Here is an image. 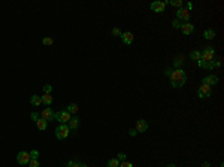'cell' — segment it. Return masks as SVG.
I'll list each match as a JSON object with an SVG mask.
<instances>
[{
  "mask_svg": "<svg viewBox=\"0 0 224 167\" xmlns=\"http://www.w3.org/2000/svg\"><path fill=\"white\" fill-rule=\"evenodd\" d=\"M170 82H172V87L173 88H181L185 85L187 82V73L182 70V69H175L172 70V73H170Z\"/></svg>",
  "mask_w": 224,
  "mask_h": 167,
  "instance_id": "obj_1",
  "label": "cell"
},
{
  "mask_svg": "<svg viewBox=\"0 0 224 167\" xmlns=\"http://www.w3.org/2000/svg\"><path fill=\"white\" fill-rule=\"evenodd\" d=\"M70 118H72V115H70L67 110H58V112H54V119L58 121L60 124H67V122L70 121Z\"/></svg>",
  "mask_w": 224,
  "mask_h": 167,
  "instance_id": "obj_2",
  "label": "cell"
},
{
  "mask_svg": "<svg viewBox=\"0 0 224 167\" xmlns=\"http://www.w3.org/2000/svg\"><path fill=\"white\" fill-rule=\"evenodd\" d=\"M69 127L67 124H60L57 128H55V137L57 139H66L69 136Z\"/></svg>",
  "mask_w": 224,
  "mask_h": 167,
  "instance_id": "obj_3",
  "label": "cell"
},
{
  "mask_svg": "<svg viewBox=\"0 0 224 167\" xmlns=\"http://www.w3.org/2000/svg\"><path fill=\"white\" fill-rule=\"evenodd\" d=\"M202 54V60H205V61H212L214 60V57H215V49H214V46H206L205 49H203V52H200Z\"/></svg>",
  "mask_w": 224,
  "mask_h": 167,
  "instance_id": "obj_4",
  "label": "cell"
},
{
  "mask_svg": "<svg viewBox=\"0 0 224 167\" xmlns=\"http://www.w3.org/2000/svg\"><path fill=\"white\" fill-rule=\"evenodd\" d=\"M190 18H191V14H190L187 9L179 8L176 11V19L179 21H185V23H190Z\"/></svg>",
  "mask_w": 224,
  "mask_h": 167,
  "instance_id": "obj_5",
  "label": "cell"
},
{
  "mask_svg": "<svg viewBox=\"0 0 224 167\" xmlns=\"http://www.w3.org/2000/svg\"><path fill=\"white\" fill-rule=\"evenodd\" d=\"M17 161H18V164H21V166H26V164H28V161H30V154H28V152H26V151L18 152Z\"/></svg>",
  "mask_w": 224,
  "mask_h": 167,
  "instance_id": "obj_6",
  "label": "cell"
},
{
  "mask_svg": "<svg viewBox=\"0 0 224 167\" xmlns=\"http://www.w3.org/2000/svg\"><path fill=\"white\" fill-rule=\"evenodd\" d=\"M151 11L153 12H157V14H160V12H163L164 8H166V5H164V2H158V0H155V2H153L151 3Z\"/></svg>",
  "mask_w": 224,
  "mask_h": 167,
  "instance_id": "obj_7",
  "label": "cell"
},
{
  "mask_svg": "<svg viewBox=\"0 0 224 167\" xmlns=\"http://www.w3.org/2000/svg\"><path fill=\"white\" fill-rule=\"evenodd\" d=\"M41 118H43L45 121H52V119H54V112H52V109L50 108V106L42 109V112H41Z\"/></svg>",
  "mask_w": 224,
  "mask_h": 167,
  "instance_id": "obj_8",
  "label": "cell"
},
{
  "mask_svg": "<svg viewBox=\"0 0 224 167\" xmlns=\"http://www.w3.org/2000/svg\"><path fill=\"white\" fill-rule=\"evenodd\" d=\"M138 133H145L148 130V122L145 119H138L136 121V128H135Z\"/></svg>",
  "mask_w": 224,
  "mask_h": 167,
  "instance_id": "obj_9",
  "label": "cell"
},
{
  "mask_svg": "<svg viewBox=\"0 0 224 167\" xmlns=\"http://www.w3.org/2000/svg\"><path fill=\"white\" fill-rule=\"evenodd\" d=\"M181 32L185 36H190V34L194 32V25L191 24V23H184V24H181Z\"/></svg>",
  "mask_w": 224,
  "mask_h": 167,
  "instance_id": "obj_10",
  "label": "cell"
},
{
  "mask_svg": "<svg viewBox=\"0 0 224 167\" xmlns=\"http://www.w3.org/2000/svg\"><path fill=\"white\" fill-rule=\"evenodd\" d=\"M199 91L203 94V97H205V99H208V97H211V96H212V87L202 84V85H200V88H199Z\"/></svg>",
  "mask_w": 224,
  "mask_h": 167,
  "instance_id": "obj_11",
  "label": "cell"
},
{
  "mask_svg": "<svg viewBox=\"0 0 224 167\" xmlns=\"http://www.w3.org/2000/svg\"><path fill=\"white\" fill-rule=\"evenodd\" d=\"M202 84H205V85H209V87H212V85L218 84V78H217L215 75H208L206 78H203Z\"/></svg>",
  "mask_w": 224,
  "mask_h": 167,
  "instance_id": "obj_12",
  "label": "cell"
},
{
  "mask_svg": "<svg viewBox=\"0 0 224 167\" xmlns=\"http://www.w3.org/2000/svg\"><path fill=\"white\" fill-rule=\"evenodd\" d=\"M121 41L124 42L126 45H131V42H133V39H135V36L130 33V32H126V33H121Z\"/></svg>",
  "mask_w": 224,
  "mask_h": 167,
  "instance_id": "obj_13",
  "label": "cell"
},
{
  "mask_svg": "<svg viewBox=\"0 0 224 167\" xmlns=\"http://www.w3.org/2000/svg\"><path fill=\"white\" fill-rule=\"evenodd\" d=\"M67 127H69V130H76L78 127H79V118L78 117H72L70 118V121L67 122Z\"/></svg>",
  "mask_w": 224,
  "mask_h": 167,
  "instance_id": "obj_14",
  "label": "cell"
},
{
  "mask_svg": "<svg viewBox=\"0 0 224 167\" xmlns=\"http://www.w3.org/2000/svg\"><path fill=\"white\" fill-rule=\"evenodd\" d=\"M203 36H205V39L206 41H212V39H215V30L214 28H208V30H205V33H203Z\"/></svg>",
  "mask_w": 224,
  "mask_h": 167,
  "instance_id": "obj_15",
  "label": "cell"
},
{
  "mask_svg": "<svg viewBox=\"0 0 224 167\" xmlns=\"http://www.w3.org/2000/svg\"><path fill=\"white\" fill-rule=\"evenodd\" d=\"M36 125H37V128H39L41 131H43V130L48 128V121H45L43 118H39V119L36 121Z\"/></svg>",
  "mask_w": 224,
  "mask_h": 167,
  "instance_id": "obj_16",
  "label": "cell"
},
{
  "mask_svg": "<svg viewBox=\"0 0 224 167\" xmlns=\"http://www.w3.org/2000/svg\"><path fill=\"white\" fill-rule=\"evenodd\" d=\"M41 99H42V105H45L46 108L52 103V96L51 94H45V92H43V96H41Z\"/></svg>",
  "mask_w": 224,
  "mask_h": 167,
  "instance_id": "obj_17",
  "label": "cell"
},
{
  "mask_svg": "<svg viewBox=\"0 0 224 167\" xmlns=\"http://www.w3.org/2000/svg\"><path fill=\"white\" fill-rule=\"evenodd\" d=\"M30 103L33 105V106H41L42 105V99H41V96H32V99H30Z\"/></svg>",
  "mask_w": 224,
  "mask_h": 167,
  "instance_id": "obj_18",
  "label": "cell"
},
{
  "mask_svg": "<svg viewBox=\"0 0 224 167\" xmlns=\"http://www.w3.org/2000/svg\"><path fill=\"white\" fill-rule=\"evenodd\" d=\"M182 64H184V55H179V57H176V58L173 60V66L176 67V69H181Z\"/></svg>",
  "mask_w": 224,
  "mask_h": 167,
  "instance_id": "obj_19",
  "label": "cell"
},
{
  "mask_svg": "<svg viewBox=\"0 0 224 167\" xmlns=\"http://www.w3.org/2000/svg\"><path fill=\"white\" fill-rule=\"evenodd\" d=\"M190 58L194 60V61H199V60L202 58V54H200V51H191V52H190Z\"/></svg>",
  "mask_w": 224,
  "mask_h": 167,
  "instance_id": "obj_20",
  "label": "cell"
},
{
  "mask_svg": "<svg viewBox=\"0 0 224 167\" xmlns=\"http://www.w3.org/2000/svg\"><path fill=\"white\" fill-rule=\"evenodd\" d=\"M78 105L76 103H70L69 106H67V109H66V110H67V112H69V113H76L78 112Z\"/></svg>",
  "mask_w": 224,
  "mask_h": 167,
  "instance_id": "obj_21",
  "label": "cell"
},
{
  "mask_svg": "<svg viewBox=\"0 0 224 167\" xmlns=\"http://www.w3.org/2000/svg\"><path fill=\"white\" fill-rule=\"evenodd\" d=\"M167 3H169V5H172V6H175V8H182V5H184V2H182V0H170V2H167ZM167 3H166V5H167Z\"/></svg>",
  "mask_w": 224,
  "mask_h": 167,
  "instance_id": "obj_22",
  "label": "cell"
},
{
  "mask_svg": "<svg viewBox=\"0 0 224 167\" xmlns=\"http://www.w3.org/2000/svg\"><path fill=\"white\" fill-rule=\"evenodd\" d=\"M108 167H120V161L117 158H112L108 161Z\"/></svg>",
  "mask_w": 224,
  "mask_h": 167,
  "instance_id": "obj_23",
  "label": "cell"
},
{
  "mask_svg": "<svg viewBox=\"0 0 224 167\" xmlns=\"http://www.w3.org/2000/svg\"><path fill=\"white\" fill-rule=\"evenodd\" d=\"M42 43L45 45V46H51L52 43H54V39H52V37H50V36H48V37H43Z\"/></svg>",
  "mask_w": 224,
  "mask_h": 167,
  "instance_id": "obj_24",
  "label": "cell"
},
{
  "mask_svg": "<svg viewBox=\"0 0 224 167\" xmlns=\"http://www.w3.org/2000/svg\"><path fill=\"white\" fill-rule=\"evenodd\" d=\"M42 90H43V92L45 94H51L52 92V85H50V84H45L42 87Z\"/></svg>",
  "mask_w": 224,
  "mask_h": 167,
  "instance_id": "obj_25",
  "label": "cell"
},
{
  "mask_svg": "<svg viewBox=\"0 0 224 167\" xmlns=\"http://www.w3.org/2000/svg\"><path fill=\"white\" fill-rule=\"evenodd\" d=\"M28 154H30V160H37V157H39V151H36V149H33Z\"/></svg>",
  "mask_w": 224,
  "mask_h": 167,
  "instance_id": "obj_26",
  "label": "cell"
},
{
  "mask_svg": "<svg viewBox=\"0 0 224 167\" xmlns=\"http://www.w3.org/2000/svg\"><path fill=\"white\" fill-rule=\"evenodd\" d=\"M205 69H208V70H214V69H215V61H214V60H212V61H208Z\"/></svg>",
  "mask_w": 224,
  "mask_h": 167,
  "instance_id": "obj_27",
  "label": "cell"
},
{
  "mask_svg": "<svg viewBox=\"0 0 224 167\" xmlns=\"http://www.w3.org/2000/svg\"><path fill=\"white\" fill-rule=\"evenodd\" d=\"M172 27H173V28H181V21H179V19H173V21H172Z\"/></svg>",
  "mask_w": 224,
  "mask_h": 167,
  "instance_id": "obj_28",
  "label": "cell"
},
{
  "mask_svg": "<svg viewBox=\"0 0 224 167\" xmlns=\"http://www.w3.org/2000/svg\"><path fill=\"white\" fill-rule=\"evenodd\" d=\"M30 117H32V119L36 122V121L41 118V113H39V112H32V115H30Z\"/></svg>",
  "mask_w": 224,
  "mask_h": 167,
  "instance_id": "obj_29",
  "label": "cell"
},
{
  "mask_svg": "<svg viewBox=\"0 0 224 167\" xmlns=\"http://www.w3.org/2000/svg\"><path fill=\"white\" fill-rule=\"evenodd\" d=\"M28 166L30 167H39V161H37V160H30V161H28Z\"/></svg>",
  "mask_w": 224,
  "mask_h": 167,
  "instance_id": "obj_30",
  "label": "cell"
},
{
  "mask_svg": "<svg viewBox=\"0 0 224 167\" xmlns=\"http://www.w3.org/2000/svg\"><path fill=\"white\" fill-rule=\"evenodd\" d=\"M67 167H81V164L78 161H69L67 163Z\"/></svg>",
  "mask_w": 224,
  "mask_h": 167,
  "instance_id": "obj_31",
  "label": "cell"
},
{
  "mask_svg": "<svg viewBox=\"0 0 224 167\" xmlns=\"http://www.w3.org/2000/svg\"><path fill=\"white\" fill-rule=\"evenodd\" d=\"M126 158H127V155H126V154H124V152H120V154H118V161H126Z\"/></svg>",
  "mask_w": 224,
  "mask_h": 167,
  "instance_id": "obj_32",
  "label": "cell"
},
{
  "mask_svg": "<svg viewBox=\"0 0 224 167\" xmlns=\"http://www.w3.org/2000/svg\"><path fill=\"white\" fill-rule=\"evenodd\" d=\"M197 66H199V67H202V69H205V67H206V61L200 58V60L197 61Z\"/></svg>",
  "mask_w": 224,
  "mask_h": 167,
  "instance_id": "obj_33",
  "label": "cell"
},
{
  "mask_svg": "<svg viewBox=\"0 0 224 167\" xmlns=\"http://www.w3.org/2000/svg\"><path fill=\"white\" fill-rule=\"evenodd\" d=\"M120 167H133V164H131V163H129V161H121Z\"/></svg>",
  "mask_w": 224,
  "mask_h": 167,
  "instance_id": "obj_34",
  "label": "cell"
},
{
  "mask_svg": "<svg viewBox=\"0 0 224 167\" xmlns=\"http://www.w3.org/2000/svg\"><path fill=\"white\" fill-rule=\"evenodd\" d=\"M112 34H114V36H121V30L118 27H115V28L112 30Z\"/></svg>",
  "mask_w": 224,
  "mask_h": 167,
  "instance_id": "obj_35",
  "label": "cell"
},
{
  "mask_svg": "<svg viewBox=\"0 0 224 167\" xmlns=\"http://www.w3.org/2000/svg\"><path fill=\"white\" fill-rule=\"evenodd\" d=\"M129 134H130V136H131V137H135V136L138 134V131H136L135 128H130V130H129Z\"/></svg>",
  "mask_w": 224,
  "mask_h": 167,
  "instance_id": "obj_36",
  "label": "cell"
},
{
  "mask_svg": "<svg viewBox=\"0 0 224 167\" xmlns=\"http://www.w3.org/2000/svg\"><path fill=\"white\" fill-rule=\"evenodd\" d=\"M193 6H194V5H193V3H191V2H190V3H187V11H191V9H193Z\"/></svg>",
  "mask_w": 224,
  "mask_h": 167,
  "instance_id": "obj_37",
  "label": "cell"
},
{
  "mask_svg": "<svg viewBox=\"0 0 224 167\" xmlns=\"http://www.w3.org/2000/svg\"><path fill=\"white\" fill-rule=\"evenodd\" d=\"M170 73H172V70H170V69H166V70H164V75H166V76H170Z\"/></svg>",
  "mask_w": 224,
  "mask_h": 167,
  "instance_id": "obj_38",
  "label": "cell"
},
{
  "mask_svg": "<svg viewBox=\"0 0 224 167\" xmlns=\"http://www.w3.org/2000/svg\"><path fill=\"white\" fill-rule=\"evenodd\" d=\"M209 166H211V164H209L208 161H203V163H202V167H209Z\"/></svg>",
  "mask_w": 224,
  "mask_h": 167,
  "instance_id": "obj_39",
  "label": "cell"
},
{
  "mask_svg": "<svg viewBox=\"0 0 224 167\" xmlns=\"http://www.w3.org/2000/svg\"><path fill=\"white\" fill-rule=\"evenodd\" d=\"M167 167H176V166H175V164H169V166H167Z\"/></svg>",
  "mask_w": 224,
  "mask_h": 167,
  "instance_id": "obj_40",
  "label": "cell"
},
{
  "mask_svg": "<svg viewBox=\"0 0 224 167\" xmlns=\"http://www.w3.org/2000/svg\"><path fill=\"white\" fill-rule=\"evenodd\" d=\"M81 167H88V166L87 164H81Z\"/></svg>",
  "mask_w": 224,
  "mask_h": 167,
  "instance_id": "obj_41",
  "label": "cell"
}]
</instances>
